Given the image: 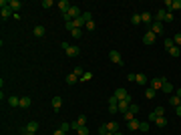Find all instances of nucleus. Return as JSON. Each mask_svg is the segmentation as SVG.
I'll use <instances>...</instances> for the list:
<instances>
[{
    "label": "nucleus",
    "instance_id": "cd10ccee",
    "mask_svg": "<svg viewBox=\"0 0 181 135\" xmlns=\"http://www.w3.org/2000/svg\"><path fill=\"white\" fill-rule=\"evenodd\" d=\"M71 34L75 36V39H81V36H83V28H72Z\"/></svg>",
    "mask_w": 181,
    "mask_h": 135
},
{
    "label": "nucleus",
    "instance_id": "aec40b11",
    "mask_svg": "<svg viewBox=\"0 0 181 135\" xmlns=\"http://www.w3.org/2000/svg\"><path fill=\"white\" fill-rule=\"evenodd\" d=\"M141 22H145V24L151 26V14H149V12H141Z\"/></svg>",
    "mask_w": 181,
    "mask_h": 135
},
{
    "label": "nucleus",
    "instance_id": "c9c22d12",
    "mask_svg": "<svg viewBox=\"0 0 181 135\" xmlns=\"http://www.w3.org/2000/svg\"><path fill=\"white\" fill-rule=\"evenodd\" d=\"M139 131H143V133H147V131H149V123L141 121V125H139Z\"/></svg>",
    "mask_w": 181,
    "mask_h": 135
},
{
    "label": "nucleus",
    "instance_id": "f3484780",
    "mask_svg": "<svg viewBox=\"0 0 181 135\" xmlns=\"http://www.w3.org/2000/svg\"><path fill=\"white\" fill-rule=\"evenodd\" d=\"M44 32H46V28H44V26H40V24H38V26H34V36H38V39H40V36H44Z\"/></svg>",
    "mask_w": 181,
    "mask_h": 135
},
{
    "label": "nucleus",
    "instance_id": "2f4dec72",
    "mask_svg": "<svg viewBox=\"0 0 181 135\" xmlns=\"http://www.w3.org/2000/svg\"><path fill=\"white\" fill-rule=\"evenodd\" d=\"M131 20H133V24H141V12H135Z\"/></svg>",
    "mask_w": 181,
    "mask_h": 135
},
{
    "label": "nucleus",
    "instance_id": "79ce46f5",
    "mask_svg": "<svg viewBox=\"0 0 181 135\" xmlns=\"http://www.w3.org/2000/svg\"><path fill=\"white\" fill-rule=\"evenodd\" d=\"M76 135H89V129H87V125H85V127H81V129L76 131Z\"/></svg>",
    "mask_w": 181,
    "mask_h": 135
},
{
    "label": "nucleus",
    "instance_id": "37998d69",
    "mask_svg": "<svg viewBox=\"0 0 181 135\" xmlns=\"http://www.w3.org/2000/svg\"><path fill=\"white\" fill-rule=\"evenodd\" d=\"M99 133H101V135H107V133H109V129H107V125H101V127H99Z\"/></svg>",
    "mask_w": 181,
    "mask_h": 135
},
{
    "label": "nucleus",
    "instance_id": "9d476101",
    "mask_svg": "<svg viewBox=\"0 0 181 135\" xmlns=\"http://www.w3.org/2000/svg\"><path fill=\"white\" fill-rule=\"evenodd\" d=\"M58 10H61V12H62V14H67V12H68V10H71V4H68V2H67V0H61V2H58Z\"/></svg>",
    "mask_w": 181,
    "mask_h": 135
},
{
    "label": "nucleus",
    "instance_id": "423d86ee",
    "mask_svg": "<svg viewBox=\"0 0 181 135\" xmlns=\"http://www.w3.org/2000/svg\"><path fill=\"white\" fill-rule=\"evenodd\" d=\"M117 111H119V99L111 97L109 99V113H117Z\"/></svg>",
    "mask_w": 181,
    "mask_h": 135
},
{
    "label": "nucleus",
    "instance_id": "1a4fd4ad",
    "mask_svg": "<svg viewBox=\"0 0 181 135\" xmlns=\"http://www.w3.org/2000/svg\"><path fill=\"white\" fill-rule=\"evenodd\" d=\"M20 6H22V4H20L18 0H8V8L12 10V12H14V14H18V10H20Z\"/></svg>",
    "mask_w": 181,
    "mask_h": 135
},
{
    "label": "nucleus",
    "instance_id": "9b49d317",
    "mask_svg": "<svg viewBox=\"0 0 181 135\" xmlns=\"http://www.w3.org/2000/svg\"><path fill=\"white\" fill-rule=\"evenodd\" d=\"M127 95H129V93H127V89H117L113 97H115V99H119V101H123V99H125Z\"/></svg>",
    "mask_w": 181,
    "mask_h": 135
},
{
    "label": "nucleus",
    "instance_id": "c03bdc74",
    "mask_svg": "<svg viewBox=\"0 0 181 135\" xmlns=\"http://www.w3.org/2000/svg\"><path fill=\"white\" fill-rule=\"evenodd\" d=\"M165 22H173V14H171V12H167V14H165Z\"/></svg>",
    "mask_w": 181,
    "mask_h": 135
},
{
    "label": "nucleus",
    "instance_id": "39448f33",
    "mask_svg": "<svg viewBox=\"0 0 181 135\" xmlns=\"http://www.w3.org/2000/svg\"><path fill=\"white\" fill-rule=\"evenodd\" d=\"M109 58L113 61L115 65H123V57H121V53H117V51H111V53H109Z\"/></svg>",
    "mask_w": 181,
    "mask_h": 135
},
{
    "label": "nucleus",
    "instance_id": "4c0bfd02",
    "mask_svg": "<svg viewBox=\"0 0 181 135\" xmlns=\"http://www.w3.org/2000/svg\"><path fill=\"white\" fill-rule=\"evenodd\" d=\"M171 47H175V43H173V39H165V48L169 51Z\"/></svg>",
    "mask_w": 181,
    "mask_h": 135
},
{
    "label": "nucleus",
    "instance_id": "c756f323",
    "mask_svg": "<svg viewBox=\"0 0 181 135\" xmlns=\"http://www.w3.org/2000/svg\"><path fill=\"white\" fill-rule=\"evenodd\" d=\"M76 123H79V125H81V127H85V123H87V117L85 115H79V117H76Z\"/></svg>",
    "mask_w": 181,
    "mask_h": 135
},
{
    "label": "nucleus",
    "instance_id": "e433bc0d",
    "mask_svg": "<svg viewBox=\"0 0 181 135\" xmlns=\"http://www.w3.org/2000/svg\"><path fill=\"white\" fill-rule=\"evenodd\" d=\"M129 111L133 113V115H137V113H139V105H135V103H131V107H129Z\"/></svg>",
    "mask_w": 181,
    "mask_h": 135
},
{
    "label": "nucleus",
    "instance_id": "09e8293b",
    "mask_svg": "<svg viewBox=\"0 0 181 135\" xmlns=\"http://www.w3.org/2000/svg\"><path fill=\"white\" fill-rule=\"evenodd\" d=\"M175 95H177V97H179V99H181V87H179V89H177V91H175Z\"/></svg>",
    "mask_w": 181,
    "mask_h": 135
},
{
    "label": "nucleus",
    "instance_id": "72a5a7b5",
    "mask_svg": "<svg viewBox=\"0 0 181 135\" xmlns=\"http://www.w3.org/2000/svg\"><path fill=\"white\" fill-rule=\"evenodd\" d=\"M173 43H175V47L181 48V32H177L175 36H173Z\"/></svg>",
    "mask_w": 181,
    "mask_h": 135
},
{
    "label": "nucleus",
    "instance_id": "a18cd8bd",
    "mask_svg": "<svg viewBox=\"0 0 181 135\" xmlns=\"http://www.w3.org/2000/svg\"><path fill=\"white\" fill-rule=\"evenodd\" d=\"M53 135H67V133H65V131H62V129H57V131H54Z\"/></svg>",
    "mask_w": 181,
    "mask_h": 135
},
{
    "label": "nucleus",
    "instance_id": "ea45409f",
    "mask_svg": "<svg viewBox=\"0 0 181 135\" xmlns=\"http://www.w3.org/2000/svg\"><path fill=\"white\" fill-rule=\"evenodd\" d=\"M58 129H62L65 133H68V131H71V123H62V125L58 127Z\"/></svg>",
    "mask_w": 181,
    "mask_h": 135
},
{
    "label": "nucleus",
    "instance_id": "7c9ffc66",
    "mask_svg": "<svg viewBox=\"0 0 181 135\" xmlns=\"http://www.w3.org/2000/svg\"><path fill=\"white\" fill-rule=\"evenodd\" d=\"M90 79H93V73H90V71H85V75L81 77V81L85 83V81H90Z\"/></svg>",
    "mask_w": 181,
    "mask_h": 135
},
{
    "label": "nucleus",
    "instance_id": "49530a36",
    "mask_svg": "<svg viewBox=\"0 0 181 135\" xmlns=\"http://www.w3.org/2000/svg\"><path fill=\"white\" fill-rule=\"evenodd\" d=\"M175 113H177V115L181 117V105H179V107H175Z\"/></svg>",
    "mask_w": 181,
    "mask_h": 135
},
{
    "label": "nucleus",
    "instance_id": "a19ab883",
    "mask_svg": "<svg viewBox=\"0 0 181 135\" xmlns=\"http://www.w3.org/2000/svg\"><path fill=\"white\" fill-rule=\"evenodd\" d=\"M123 117H125V119H127V123H129V121H131V119H135V115H133V113H131V111L123 113Z\"/></svg>",
    "mask_w": 181,
    "mask_h": 135
},
{
    "label": "nucleus",
    "instance_id": "dca6fc26",
    "mask_svg": "<svg viewBox=\"0 0 181 135\" xmlns=\"http://www.w3.org/2000/svg\"><path fill=\"white\" fill-rule=\"evenodd\" d=\"M8 105H10V107H20V99H18L16 95L8 97Z\"/></svg>",
    "mask_w": 181,
    "mask_h": 135
},
{
    "label": "nucleus",
    "instance_id": "de8ad7c7",
    "mask_svg": "<svg viewBox=\"0 0 181 135\" xmlns=\"http://www.w3.org/2000/svg\"><path fill=\"white\" fill-rule=\"evenodd\" d=\"M107 135H121V133H119V131H109Z\"/></svg>",
    "mask_w": 181,
    "mask_h": 135
},
{
    "label": "nucleus",
    "instance_id": "6ab92c4d",
    "mask_svg": "<svg viewBox=\"0 0 181 135\" xmlns=\"http://www.w3.org/2000/svg\"><path fill=\"white\" fill-rule=\"evenodd\" d=\"M0 14H2V18H8V16H14V12H12L8 6H4V8L0 10Z\"/></svg>",
    "mask_w": 181,
    "mask_h": 135
},
{
    "label": "nucleus",
    "instance_id": "393cba45",
    "mask_svg": "<svg viewBox=\"0 0 181 135\" xmlns=\"http://www.w3.org/2000/svg\"><path fill=\"white\" fill-rule=\"evenodd\" d=\"M155 95H157V91H155V89H151V87L145 91V97H147V99H155Z\"/></svg>",
    "mask_w": 181,
    "mask_h": 135
},
{
    "label": "nucleus",
    "instance_id": "473e14b6",
    "mask_svg": "<svg viewBox=\"0 0 181 135\" xmlns=\"http://www.w3.org/2000/svg\"><path fill=\"white\" fill-rule=\"evenodd\" d=\"M169 10H181V0H173V4Z\"/></svg>",
    "mask_w": 181,
    "mask_h": 135
},
{
    "label": "nucleus",
    "instance_id": "b1692460",
    "mask_svg": "<svg viewBox=\"0 0 181 135\" xmlns=\"http://www.w3.org/2000/svg\"><path fill=\"white\" fill-rule=\"evenodd\" d=\"M76 81H79V77H76L75 73H71V75H67V83H68V85H75Z\"/></svg>",
    "mask_w": 181,
    "mask_h": 135
},
{
    "label": "nucleus",
    "instance_id": "58836bf2",
    "mask_svg": "<svg viewBox=\"0 0 181 135\" xmlns=\"http://www.w3.org/2000/svg\"><path fill=\"white\" fill-rule=\"evenodd\" d=\"M50 6H54L53 0H42V8H50Z\"/></svg>",
    "mask_w": 181,
    "mask_h": 135
},
{
    "label": "nucleus",
    "instance_id": "f03ea898",
    "mask_svg": "<svg viewBox=\"0 0 181 135\" xmlns=\"http://www.w3.org/2000/svg\"><path fill=\"white\" fill-rule=\"evenodd\" d=\"M149 30H151L155 36H159V34H163V30H165V26H163V22H159V20H155V22H151V26H149Z\"/></svg>",
    "mask_w": 181,
    "mask_h": 135
},
{
    "label": "nucleus",
    "instance_id": "412c9836",
    "mask_svg": "<svg viewBox=\"0 0 181 135\" xmlns=\"http://www.w3.org/2000/svg\"><path fill=\"white\" fill-rule=\"evenodd\" d=\"M169 105H173V107H179V105H181V99H179L177 95L169 97Z\"/></svg>",
    "mask_w": 181,
    "mask_h": 135
},
{
    "label": "nucleus",
    "instance_id": "5701e85b",
    "mask_svg": "<svg viewBox=\"0 0 181 135\" xmlns=\"http://www.w3.org/2000/svg\"><path fill=\"white\" fill-rule=\"evenodd\" d=\"M167 53L171 54V57H179V54H181V48H179V47H171Z\"/></svg>",
    "mask_w": 181,
    "mask_h": 135
},
{
    "label": "nucleus",
    "instance_id": "ddd939ff",
    "mask_svg": "<svg viewBox=\"0 0 181 135\" xmlns=\"http://www.w3.org/2000/svg\"><path fill=\"white\" fill-rule=\"evenodd\" d=\"M139 125H141V121H139V119H131V121L127 123V127H129L131 131H137V129H139Z\"/></svg>",
    "mask_w": 181,
    "mask_h": 135
},
{
    "label": "nucleus",
    "instance_id": "bb28decb",
    "mask_svg": "<svg viewBox=\"0 0 181 135\" xmlns=\"http://www.w3.org/2000/svg\"><path fill=\"white\" fill-rule=\"evenodd\" d=\"M72 73H75L76 77L81 79V77H83V75H85V69H83V67H75V69H72Z\"/></svg>",
    "mask_w": 181,
    "mask_h": 135
},
{
    "label": "nucleus",
    "instance_id": "20e7f679",
    "mask_svg": "<svg viewBox=\"0 0 181 135\" xmlns=\"http://www.w3.org/2000/svg\"><path fill=\"white\" fill-rule=\"evenodd\" d=\"M163 115H165V109L163 107H155V111L149 113V121H155L157 117H163Z\"/></svg>",
    "mask_w": 181,
    "mask_h": 135
},
{
    "label": "nucleus",
    "instance_id": "a211bd4d",
    "mask_svg": "<svg viewBox=\"0 0 181 135\" xmlns=\"http://www.w3.org/2000/svg\"><path fill=\"white\" fill-rule=\"evenodd\" d=\"M30 97H20V107H22V109H28L30 107Z\"/></svg>",
    "mask_w": 181,
    "mask_h": 135
},
{
    "label": "nucleus",
    "instance_id": "4468645a",
    "mask_svg": "<svg viewBox=\"0 0 181 135\" xmlns=\"http://www.w3.org/2000/svg\"><path fill=\"white\" fill-rule=\"evenodd\" d=\"M61 105H62V99H61V97H53V109H54V111H61Z\"/></svg>",
    "mask_w": 181,
    "mask_h": 135
},
{
    "label": "nucleus",
    "instance_id": "f8f14e48",
    "mask_svg": "<svg viewBox=\"0 0 181 135\" xmlns=\"http://www.w3.org/2000/svg\"><path fill=\"white\" fill-rule=\"evenodd\" d=\"M135 83H139V85H147V75H145V73L135 75Z\"/></svg>",
    "mask_w": 181,
    "mask_h": 135
},
{
    "label": "nucleus",
    "instance_id": "8fccbe9b",
    "mask_svg": "<svg viewBox=\"0 0 181 135\" xmlns=\"http://www.w3.org/2000/svg\"><path fill=\"white\" fill-rule=\"evenodd\" d=\"M24 135H36V133H24Z\"/></svg>",
    "mask_w": 181,
    "mask_h": 135
},
{
    "label": "nucleus",
    "instance_id": "2eb2a0df",
    "mask_svg": "<svg viewBox=\"0 0 181 135\" xmlns=\"http://www.w3.org/2000/svg\"><path fill=\"white\" fill-rule=\"evenodd\" d=\"M161 91H165V93H173V85L167 79H163V87H161Z\"/></svg>",
    "mask_w": 181,
    "mask_h": 135
},
{
    "label": "nucleus",
    "instance_id": "6e6552de",
    "mask_svg": "<svg viewBox=\"0 0 181 135\" xmlns=\"http://www.w3.org/2000/svg\"><path fill=\"white\" fill-rule=\"evenodd\" d=\"M155 40H157V36H155L151 30H147V32H145V36H143V43H145V44H153Z\"/></svg>",
    "mask_w": 181,
    "mask_h": 135
},
{
    "label": "nucleus",
    "instance_id": "f257e3e1",
    "mask_svg": "<svg viewBox=\"0 0 181 135\" xmlns=\"http://www.w3.org/2000/svg\"><path fill=\"white\" fill-rule=\"evenodd\" d=\"M62 48H65V53L68 57H76V54L81 53V48L76 47V44H68V43H62Z\"/></svg>",
    "mask_w": 181,
    "mask_h": 135
},
{
    "label": "nucleus",
    "instance_id": "7ed1b4c3",
    "mask_svg": "<svg viewBox=\"0 0 181 135\" xmlns=\"http://www.w3.org/2000/svg\"><path fill=\"white\" fill-rule=\"evenodd\" d=\"M36 131H38V123L36 121H28V123L22 127V133H36Z\"/></svg>",
    "mask_w": 181,
    "mask_h": 135
},
{
    "label": "nucleus",
    "instance_id": "c85d7f7f",
    "mask_svg": "<svg viewBox=\"0 0 181 135\" xmlns=\"http://www.w3.org/2000/svg\"><path fill=\"white\" fill-rule=\"evenodd\" d=\"M107 129L109 131H119V125H117L115 121H111V123H107Z\"/></svg>",
    "mask_w": 181,
    "mask_h": 135
},
{
    "label": "nucleus",
    "instance_id": "0eeeda50",
    "mask_svg": "<svg viewBox=\"0 0 181 135\" xmlns=\"http://www.w3.org/2000/svg\"><path fill=\"white\" fill-rule=\"evenodd\" d=\"M161 87H163V79H161V77L151 79V89H155V91H161Z\"/></svg>",
    "mask_w": 181,
    "mask_h": 135
},
{
    "label": "nucleus",
    "instance_id": "4be33fe9",
    "mask_svg": "<svg viewBox=\"0 0 181 135\" xmlns=\"http://www.w3.org/2000/svg\"><path fill=\"white\" fill-rule=\"evenodd\" d=\"M155 125H157V127H161V129H163V127L167 125V119H165V115H163V117H157V119H155Z\"/></svg>",
    "mask_w": 181,
    "mask_h": 135
},
{
    "label": "nucleus",
    "instance_id": "f704fd0d",
    "mask_svg": "<svg viewBox=\"0 0 181 135\" xmlns=\"http://www.w3.org/2000/svg\"><path fill=\"white\" fill-rule=\"evenodd\" d=\"M165 14H167L165 10H159V12H157V16H155V18H157L159 22H163V20H165Z\"/></svg>",
    "mask_w": 181,
    "mask_h": 135
},
{
    "label": "nucleus",
    "instance_id": "a878e982",
    "mask_svg": "<svg viewBox=\"0 0 181 135\" xmlns=\"http://www.w3.org/2000/svg\"><path fill=\"white\" fill-rule=\"evenodd\" d=\"M85 28H87V30H89V32H93V30H95V28H97V24H95V20H89V22H87V24H85Z\"/></svg>",
    "mask_w": 181,
    "mask_h": 135
}]
</instances>
